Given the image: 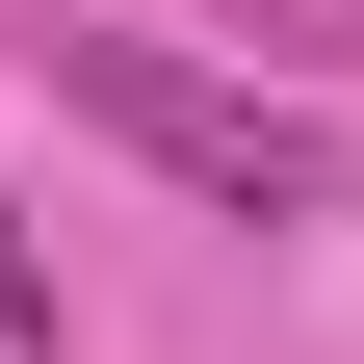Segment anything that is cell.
I'll return each mask as SVG.
<instances>
[{
    "mask_svg": "<svg viewBox=\"0 0 364 364\" xmlns=\"http://www.w3.org/2000/svg\"><path fill=\"white\" fill-rule=\"evenodd\" d=\"M78 312H53V235H26V182H0V364H53Z\"/></svg>",
    "mask_w": 364,
    "mask_h": 364,
    "instance_id": "2",
    "label": "cell"
},
{
    "mask_svg": "<svg viewBox=\"0 0 364 364\" xmlns=\"http://www.w3.org/2000/svg\"><path fill=\"white\" fill-rule=\"evenodd\" d=\"M53 105L130 130V156H156L182 208H235V235H338V130L260 105V78H208V53H156V26H53Z\"/></svg>",
    "mask_w": 364,
    "mask_h": 364,
    "instance_id": "1",
    "label": "cell"
}]
</instances>
